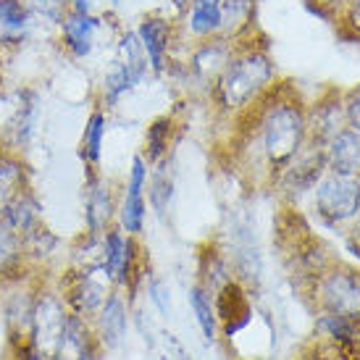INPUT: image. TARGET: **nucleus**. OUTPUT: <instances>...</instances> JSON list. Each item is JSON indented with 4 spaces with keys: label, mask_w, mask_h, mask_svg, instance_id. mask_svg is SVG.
<instances>
[{
    "label": "nucleus",
    "mask_w": 360,
    "mask_h": 360,
    "mask_svg": "<svg viewBox=\"0 0 360 360\" xmlns=\"http://www.w3.org/2000/svg\"><path fill=\"white\" fill-rule=\"evenodd\" d=\"M110 13H79V11H66V16L56 27V45L58 51L74 63H82L95 56L101 45L103 34L108 32Z\"/></svg>",
    "instance_id": "8"
},
{
    "label": "nucleus",
    "mask_w": 360,
    "mask_h": 360,
    "mask_svg": "<svg viewBox=\"0 0 360 360\" xmlns=\"http://www.w3.org/2000/svg\"><path fill=\"white\" fill-rule=\"evenodd\" d=\"M3 219L8 221L19 234H27L34 226H40L42 221H45V216H42V200L40 195H37V190H30L24 192L21 198H16L8 205V210L3 213Z\"/></svg>",
    "instance_id": "25"
},
{
    "label": "nucleus",
    "mask_w": 360,
    "mask_h": 360,
    "mask_svg": "<svg viewBox=\"0 0 360 360\" xmlns=\"http://www.w3.org/2000/svg\"><path fill=\"white\" fill-rule=\"evenodd\" d=\"M174 187H176V176H174V155L158 160L155 166H150V174H148V202L150 208L158 213L160 219H166V210L171 208V200H174Z\"/></svg>",
    "instance_id": "24"
},
{
    "label": "nucleus",
    "mask_w": 360,
    "mask_h": 360,
    "mask_svg": "<svg viewBox=\"0 0 360 360\" xmlns=\"http://www.w3.org/2000/svg\"><path fill=\"white\" fill-rule=\"evenodd\" d=\"M345 116H347V127L360 131V84L345 90Z\"/></svg>",
    "instance_id": "30"
},
{
    "label": "nucleus",
    "mask_w": 360,
    "mask_h": 360,
    "mask_svg": "<svg viewBox=\"0 0 360 360\" xmlns=\"http://www.w3.org/2000/svg\"><path fill=\"white\" fill-rule=\"evenodd\" d=\"M302 6L313 13V16H319L323 21H334L337 19V13L345 8V0H302Z\"/></svg>",
    "instance_id": "29"
},
{
    "label": "nucleus",
    "mask_w": 360,
    "mask_h": 360,
    "mask_svg": "<svg viewBox=\"0 0 360 360\" xmlns=\"http://www.w3.org/2000/svg\"><path fill=\"white\" fill-rule=\"evenodd\" d=\"M13 347H16L19 360H60V358H53V355H45L37 347H32L30 342H21V345H13Z\"/></svg>",
    "instance_id": "31"
},
{
    "label": "nucleus",
    "mask_w": 360,
    "mask_h": 360,
    "mask_svg": "<svg viewBox=\"0 0 360 360\" xmlns=\"http://www.w3.org/2000/svg\"><path fill=\"white\" fill-rule=\"evenodd\" d=\"M169 3H171V11H174L176 19H181L184 11H187V6H190V0H169Z\"/></svg>",
    "instance_id": "34"
},
{
    "label": "nucleus",
    "mask_w": 360,
    "mask_h": 360,
    "mask_svg": "<svg viewBox=\"0 0 360 360\" xmlns=\"http://www.w3.org/2000/svg\"><path fill=\"white\" fill-rule=\"evenodd\" d=\"M326 174V158H323V148H313V145H305V150L292 160L290 166L284 169L274 190L281 192V198L295 205L302 195H310L313 187L319 184V179Z\"/></svg>",
    "instance_id": "13"
},
{
    "label": "nucleus",
    "mask_w": 360,
    "mask_h": 360,
    "mask_svg": "<svg viewBox=\"0 0 360 360\" xmlns=\"http://www.w3.org/2000/svg\"><path fill=\"white\" fill-rule=\"evenodd\" d=\"M66 3H69V0H66Z\"/></svg>",
    "instance_id": "37"
},
{
    "label": "nucleus",
    "mask_w": 360,
    "mask_h": 360,
    "mask_svg": "<svg viewBox=\"0 0 360 360\" xmlns=\"http://www.w3.org/2000/svg\"><path fill=\"white\" fill-rule=\"evenodd\" d=\"M190 308L195 313V321L200 326L202 337L213 342L219 337V319H216V305H213V292L202 287L200 281H195L190 290Z\"/></svg>",
    "instance_id": "26"
},
{
    "label": "nucleus",
    "mask_w": 360,
    "mask_h": 360,
    "mask_svg": "<svg viewBox=\"0 0 360 360\" xmlns=\"http://www.w3.org/2000/svg\"><path fill=\"white\" fill-rule=\"evenodd\" d=\"M30 3L32 13H34V19L40 21V24H48V27H58L60 19L66 16V11H69V3L66 0H27Z\"/></svg>",
    "instance_id": "28"
},
{
    "label": "nucleus",
    "mask_w": 360,
    "mask_h": 360,
    "mask_svg": "<svg viewBox=\"0 0 360 360\" xmlns=\"http://www.w3.org/2000/svg\"><path fill=\"white\" fill-rule=\"evenodd\" d=\"M42 119V95L37 87L24 84L11 92V108L0 124V148L24 153L32 148Z\"/></svg>",
    "instance_id": "6"
},
{
    "label": "nucleus",
    "mask_w": 360,
    "mask_h": 360,
    "mask_svg": "<svg viewBox=\"0 0 360 360\" xmlns=\"http://www.w3.org/2000/svg\"><path fill=\"white\" fill-rule=\"evenodd\" d=\"M345 245H347V250L360 260V219L355 224L347 226V234H345Z\"/></svg>",
    "instance_id": "32"
},
{
    "label": "nucleus",
    "mask_w": 360,
    "mask_h": 360,
    "mask_svg": "<svg viewBox=\"0 0 360 360\" xmlns=\"http://www.w3.org/2000/svg\"><path fill=\"white\" fill-rule=\"evenodd\" d=\"M279 79L281 71L271 53L269 34L260 30L248 40L234 42L229 60L205 90V101L216 119L231 124L260 98H266Z\"/></svg>",
    "instance_id": "2"
},
{
    "label": "nucleus",
    "mask_w": 360,
    "mask_h": 360,
    "mask_svg": "<svg viewBox=\"0 0 360 360\" xmlns=\"http://www.w3.org/2000/svg\"><path fill=\"white\" fill-rule=\"evenodd\" d=\"M213 305H216V319L224 326L226 337H234L252 321L250 295L237 279L224 281L219 290L213 292Z\"/></svg>",
    "instance_id": "15"
},
{
    "label": "nucleus",
    "mask_w": 360,
    "mask_h": 360,
    "mask_svg": "<svg viewBox=\"0 0 360 360\" xmlns=\"http://www.w3.org/2000/svg\"><path fill=\"white\" fill-rule=\"evenodd\" d=\"M331 27H334V34L342 42L360 45V0L345 3V8L337 13V19L331 21Z\"/></svg>",
    "instance_id": "27"
},
{
    "label": "nucleus",
    "mask_w": 360,
    "mask_h": 360,
    "mask_svg": "<svg viewBox=\"0 0 360 360\" xmlns=\"http://www.w3.org/2000/svg\"><path fill=\"white\" fill-rule=\"evenodd\" d=\"M181 119L179 110H169L160 113L145 127V137H142V150L140 155L148 160V166H155L158 160L174 155V145L179 142L181 134Z\"/></svg>",
    "instance_id": "17"
},
{
    "label": "nucleus",
    "mask_w": 360,
    "mask_h": 360,
    "mask_svg": "<svg viewBox=\"0 0 360 360\" xmlns=\"http://www.w3.org/2000/svg\"><path fill=\"white\" fill-rule=\"evenodd\" d=\"M127 326H129V305L124 300V292L110 290V295L103 302V308L92 319L95 337H98L103 347H116L124 340Z\"/></svg>",
    "instance_id": "19"
},
{
    "label": "nucleus",
    "mask_w": 360,
    "mask_h": 360,
    "mask_svg": "<svg viewBox=\"0 0 360 360\" xmlns=\"http://www.w3.org/2000/svg\"><path fill=\"white\" fill-rule=\"evenodd\" d=\"M153 77L148 63H127L121 58H113L110 66L101 74L98 87H95V105H101L103 110H116L121 101L131 95L145 79Z\"/></svg>",
    "instance_id": "12"
},
{
    "label": "nucleus",
    "mask_w": 360,
    "mask_h": 360,
    "mask_svg": "<svg viewBox=\"0 0 360 360\" xmlns=\"http://www.w3.org/2000/svg\"><path fill=\"white\" fill-rule=\"evenodd\" d=\"M308 98L281 77L274 90L229 124L231 169L255 187H274L284 169L308 145Z\"/></svg>",
    "instance_id": "1"
},
{
    "label": "nucleus",
    "mask_w": 360,
    "mask_h": 360,
    "mask_svg": "<svg viewBox=\"0 0 360 360\" xmlns=\"http://www.w3.org/2000/svg\"><path fill=\"white\" fill-rule=\"evenodd\" d=\"M40 21L27 0H0V56H13L32 42Z\"/></svg>",
    "instance_id": "14"
},
{
    "label": "nucleus",
    "mask_w": 360,
    "mask_h": 360,
    "mask_svg": "<svg viewBox=\"0 0 360 360\" xmlns=\"http://www.w3.org/2000/svg\"><path fill=\"white\" fill-rule=\"evenodd\" d=\"M323 158H326V171L360 176V131L352 127L340 129L326 142Z\"/></svg>",
    "instance_id": "23"
},
{
    "label": "nucleus",
    "mask_w": 360,
    "mask_h": 360,
    "mask_svg": "<svg viewBox=\"0 0 360 360\" xmlns=\"http://www.w3.org/2000/svg\"><path fill=\"white\" fill-rule=\"evenodd\" d=\"M148 174H150V166L137 153L131 158L127 181L121 187L119 216H116V224L121 226V231H127L131 237H140L142 231H145V221H148V195H145Z\"/></svg>",
    "instance_id": "10"
},
{
    "label": "nucleus",
    "mask_w": 360,
    "mask_h": 360,
    "mask_svg": "<svg viewBox=\"0 0 360 360\" xmlns=\"http://www.w3.org/2000/svg\"><path fill=\"white\" fill-rule=\"evenodd\" d=\"M260 32V0H221V34L231 42Z\"/></svg>",
    "instance_id": "20"
},
{
    "label": "nucleus",
    "mask_w": 360,
    "mask_h": 360,
    "mask_svg": "<svg viewBox=\"0 0 360 360\" xmlns=\"http://www.w3.org/2000/svg\"><path fill=\"white\" fill-rule=\"evenodd\" d=\"M119 3H124V0H105V6H119Z\"/></svg>",
    "instance_id": "36"
},
{
    "label": "nucleus",
    "mask_w": 360,
    "mask_h": 360,
    "mask_svg": "<svg viewBox=\"0 0 360 360\" xmlns=\"http://www.w3.org/2000/svg\"><path fill=\"white\" fill-rule=\"evenodd\" d=\"M103 274L113 290L134 292L137 281L142 279V245L121 226H110L103 234Z\"/></svg>",
    "instance_id": "7"
},
{
    "label": "nucleus",
    "mask_w": 360,
    "mask_h": 360,
    "mask_svg": "<svg viewBox=\"0 0 360 360\" xmlns=\"http://www.w3.org/2000/svg\"><path fill=\"white\" fill-rule=\"evenodd\" d=\"M179 24L187 42L221 34V0H190Z\"/></svg>",
    "instance_id": "22"
},
{
    "label": "nucleus",
    "mask_w": 360,
    "mask_h": 360,
    "mask_svg": "<svg viewBox=\"0 0 360 360\" xmlns=\"http://www.w3.org/2000/svg\"><path fill=\"white\" fill-rule=\"evenodd\" d=\"M6 98V69H3V56H0V101Z\"/></svg>",
    "instance_id": "35"
},
{
    "label": "nucleus",
    "mask_w": 360,
    "mask_h": 360,
    "mask_svg": "<svg viewBox=\"0 0 360 360\" xmlns=\"http://www.w3.org/2000/svg\"><path fill=\"white\" fill-rule=\"evenodd\" d=\"M105 0H69V11H79V13H98L103 11Z\"/></svg>",
    "instance_id": "33"
},
{
    "label": "nucleus",
    "mask_w": 360,
    "mask_h": 360,
    "mask_svg": "<svg viewBox=\"0 0 360 360\" xmlns=\"http://www.w3.org/2000/svg\"><path fill=\"white\" fill-rule=\"evenodd\" d=\"M134 32L142 42V51L148 56L153 77H166L171 69V63L176 60V53L184 48V32L181 24L174 13H160V11H150L142 13L140 21L134 24Z\"/></svg>",
    "instance_id": "5"
},
{
    "label": "nucleus",
    "mask_w": 360,
    "mask_h": 360,
    "mask_svg": "<svg viewBox=\"0 0 360 360\" xmlns=\"http://www.w3.org/2000/svg\"><path fill=\"white\" fill-rule=\"evenodd\" d=\"M310 208L326 229H347L360 219V176L326 171L310 192Z\"/></svg>",
    "instance_id": "4"
},
{
    "label": "nucleus",
    "mask_w": 360,
    "mask_h": 360,
    "mask_svg": "<svg viewBox=\"0 0 360 360\" xmlns=\"http://www.w3.org/2000/svg\"><path fill=\"white\" fill-rule=\"evenodd\" d=\"M30 190H34V171L27 155L0 148V216Z\"/></svg>",
    "instance_id": "16"
},
{
    "label": "nucleus",
    "mask_w": 360,
    "mask_h": 360,
    "mask_svg": "<svg viewBox=\"0 0 360 360\" xmlns=\"http://www.w3.org/2000/svg\"><path fill=\"white\" fill-rule=\"evenodd\" d=\"M82 200H84V231L103 237L110 226H116L119 216V190L110 179L103 176V171H84L82 184Z\"/></svg>",
    "instance_id": "9"
},
{
    "label": "nucleus",
    "mask_w": 360,
    "mask_h": 360,
    "mask_svg": "<svg viewBox=\"0 0 360 360\" xmlns=\"http://www.w3.org/2000/svg\"><path fill=\"white\" fill-rule=\"evenodd\" d=\"M319 313H334L350 323H360V269L350 263L331 260L316 279L308 284Z\"/></svg>",
    "instance_id": "3"
},
{
    "label": "nucleus",
    "mask_w": 360,
    "mask_h": 360,
    "mask_svg": "<svg viewBox=\"0 0 360 360\" xmlns=\"http://www.w3.org/2000/svg\"><path fill=\"white\" fill-rule=\"evenodd\" d=\"M305 116H308V145L326 148V142L340 129L347 127L345 90L337 87V84H326L313 101H308Z\"/></svg>",
    "instance_id": "11"
},
{
    "label": "nucleus",
    "mask_w": 360,
    "mask_h": 360,
    "mask_svg": "<svg viewBox=\"0 0 360 360\" xmlns=\"http://www.w3.org/2000/svg\"><path fill=\"white\" fill-rule=\"evenodd\" d=\"M105 137H108V110H103L101 105H92L87 119H84V127H82L79 145H77L84 171H101Z\"/></svg>",
    "instance_id": "21"
},
{
    "label": "nucleus",
    "mask_w": 360,
    "mask_h": 360,
    "mask_svg": "<svg viewBox=\"0 0 360 360\" xmlns=\"http://www.w3.org/2000/svg\"><path fill=\"white\" fill-rule=\"evenodd\" d=\"M32 274L34 271H32L27 250H24V237L0 216V290L27 279Z\"/></svg>",
    "instance_id": "18"
}]
</instances>
